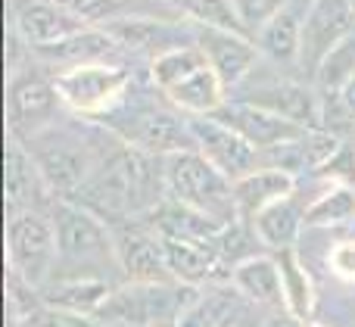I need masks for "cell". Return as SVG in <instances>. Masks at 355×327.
<instances>
[{"mask_svg": "<svg viewBox=\"0 0 355 327\" xmlns=\"http://www.w3.org/2000/svg\"><path fill=\"white\" fill-rule=\"evenodd\" d=\"M78 200L100 212L110 224L141 222L168 200L166 156L119 141L103 156Z\"/></svg>", "mask_w": 355, "mask_h": 327, "instance_id": "6da1fadb", "label": "cell"}, {"mask_svg": "<svg viewBox=\"0 0 355 327\" xmlns=\"http://www.w3.org/2000/svg\"><path fill=\"white\" fill-rule=\"evenodd\" d=\"M119 141L122 137L106 125L75 116V125L69 118H60L50 128H44L41 134L28 137L25 147L35 156L37 168L44 172L50 193L56 200H78V193L85 191V184L97 172L103 156Z\"/></svg>", "mask_w": 355, "mask_h": 327, "instance_id": "7a4b0ae2", "label": "cell"}, {"mask_svg": "<svg viewBox=\"0 0 355 327\" xmlns=\"http://www.w3.org/2000/svg\"><path fill=\"white\" fill-rule=\"evenodd\" d=\"M50 222L56 231V272L53 274H91L122 284V262H119L116 231L100 212L81 200H53Z\"/></svg>", "mask_w": 355, "mask_h": 327, "instance_id": "3957f363", "label": "cell"}, {"mask_svg": "<svg viewBox=\"0 0 355 327\" xmlns=\"http://www.w3.org/2000/svg\"><path fill=\"white\" fill-rule=\"evenodd\" d=\"M196 293L181 281H122L94 318L106 327H175Z\"/></svg>", "mask_w": 355, "mask_h": 327, "instance_id": "277c9868", "label": "cell"}, {"mask_svg": "<svg viewBox=\"0 0 355 327\" xmlns=\"http://www.w3.org/2000/svg\"><path fill=\"white\" fill-rule=\"evenodd\" d=\"M166 184L168 200L193 206L225 224L240 218L234 203V178H227L200 150H181L166 156Z\"/></svg>", "mask_w": 355, "mask_h": 327, "instance_id": "5b68a950", "label": "cell"}, {"mask_svg": "<svg viewBox=\"0 0 355 327\" xmlns=\"http://www.w3.org/2000/svg\"><path fill=\"white\" fill-rule=\"evenodd\" d=\"M62 100L53 72L37 60H22L6 75V125L12 141H28L62 118Z\"/></svg>", "mask_w": 355, "mask_h": 327, "instance_id": "8992f818", "label": "cell"}, {"mask_svg": "<svg viewBox=\"0 0 355 327\" xmlns=\"http://www.w3.org/2000/svg\"><path fill=\"white\" fill-rule=\"evenodd\" d=\"M53 81L69 116L91 118V122L110 118L135 87L125 62H85V66L53 72Z\"/></svg>", "mask_w": 355, "mask_h": 327, "instance_id": "52a82bcc", "label": "cell"}, {"mask_svg": "<svg viewBox=\"0 0 355 327\" xmlns=\"http://www.w3.org/2000/svg\"><path fill=\"white\" fill-rule=\"evenodd\" d=\"M231 97L275 109L306 128H321V112H324L321 94L309 87L306 81L293 78L290 69H281L268 60H259V66L234 87Z\"/></svg>", "mask_w": 355, "mask_h": 327, "instance_id": "ba28073f", "label": "cell"}, {"mask_svg": "<svg viewBox=\"0 0 355 327\" xmlns=\"http://www.w3.org/2000/svg\"><path fill=\"white\" fill-rule=\"evenodd\" d=\"M56 231L50 212L6 215V262L10 272L41 290L56 272Z\"/></svg>", "mask_w": 355, "mask_h": 327, "instance_id": "9c48e42d", "label": "cell"}, {"mask_svg": "<svg viewBox=\"0 0 355 327\" xmlns=\"http://www.w3.org/2000/svg\"><path fill=\"white\" fill-rule=\"evenodd\" d=\"M355 31V0H309L300 25V72L312 81L324 56Z\"/></svg>", "mask_w": 355, "mask_h": 327, "instance_id": "30bf717a", "label": "cell"}, {"mask_svg": "<svg viewBox=\"0 0 355 327\" xmlns=\"http://www.w3.org/2000/svg\"><path fill=\"white\" fill-rule=\"evenodd\" d=\"M190 134H193V150H200L209 162L221 168L227 178L252 172L262 166V150L252 147L240 131H234L218 116H187Z\"/></svg>", "mask_w": 355, "mask_h": 327, "instance_id": "8fae6325", "label": "cell"}, {"mask_svg": "<svg viewBox=\"0 0 355 327\" xmlns=\"http://www.w3.org/2000/svg\"><path fill=\"white\" fill-rule=\"evenodd\" d=\"M10 28L28 44V50H44L87 28L78 16L60 6L56 0H12Z\"/></svg>", "mask_w": 355, "mask_h": 327, "instance_id": "7c38bea8", "label": "cell"}, {"mask_svg": "<svg viewBox=\"0 0 355 327\" xmlns=\"http://www.w3.org/2000/svg\"><path fill=\"white\" fill-rule=\"evenodd\" d=\"M193 44L202 50L206 62L227 85V94H231L234 87L259 66V60H262L252 35H246V31L202 28V25H193Z\"/></svg>", "mask_w": 355, "mask_h": 327, "instance_id": "4fadbf2b", "label": "cell"}, {"mask_svg": "<svg viewBox=\"0 0 355 327\" xmlns=\"http://www.w3.org/2000/svg\"><path fill=\"white\" fill-rule=\"evenodd\" d=\"M103 28L116 37L119 47L128 56H144L147 62L156 60L159 53H166V50L178 47V44L193 41V31L159 16H131V12H122L112 22H106Z\"/></svg>", "mask_w": 355, "mask_h": 327, "instance_id": "5bb4252c", "label": "cell"}, {"mask_svg": "<svg viewBox=\"0 0 355 327\" xmlns=\"http://www.w3.org/2000/svg\"><path fill=\"white\" fill-rule=\"evenodd\" d=\"M212 116H218L221 122H227L234 131H240V134L259 150L281 147V143H290L300 134H306V125L293 122V118L281 116V112H275V109H265V106L246 103V100H234V97H227L225 106H221L218 112H212Z\"/></svg>", "mask_w": 355, "mask_h": 327, "instance_id": "9a60e30c", "label": "cell"}, {"mask_svg": "<svg viewBox=\"0 0 355 327\" xmlns=\"http://www.w3.org/2000/svg\"><path fill=\"white\" fill-rule=\"evenodd\" d=\"M116 247L125 281H175L166 259V240L150 222H125V228L116 231Z\"/></svg>", "mask_w": 355, "mask_h": 327, "instance_id": "2e32d148", "label": "cell"}, {"mask_svg": "<svg viewBox=\"0 0 355 327\" xmlns=\"http://www.w3.org/2000/svg\"><path fill=\"white\" fill-rule=\"evenodd\" d=\"M53 193L47 187V178L37 168L35 156L28 153L22 141L6 143V215L16 212H47L53 203Z\"/></svg>", "mask_w": 355, "mask_h": 327, "instance_id": "e0dca14e", "label": "cell"}, {"mask_svg": "<svg viewBox=\"0 0 355 327\" xmlns=\"http://www.w3.org/2000/svg\"><path fill=\"white\" fill-rule=\"evenodd\" d=\"M290 193H296V175L275 166H259L234 178V203H237V215L243 222H252L262 209H268L271 203L290 197Z\"/></svg>", "mask_w": 355, "mask_h": 327, "instance_id": "ac0fdd59", "label": "cell"}, {"mask_svg": "<svg viewBox=\"0 0 355 327\" xmlns=\"http://www.w3.org/2000/svg\"><path fill=\"white\" fill-rule=\"evenodd\" d=\"M147 222L153 224V231H159L168 240H200V243H218V237L227 228L225 222L193 209V206L178 203V200H166L159 209L150 212Z\"/></svg>", "mask_w": 355, "mask_h": 327, "instance_id": "d6986e66", "label": "cell"}, {"mask_svg": "<svg viewBox=\"0 0 355 327\" xmlns=\"http://www.w3.org/2000/svg\"><path fill=\"white\" fill-rule=\"evenodd\" d=\"M116 281L110 278H91V274H53L47 284L41 287V297L50 306H60L69 312H81V315H97V309L106 303Z\"/></svg>", "mask_w": 355, "mask_h": 327, "instance_id": "ffe728a7", "label": "cell"}, {"mask_svg": "<svg viewBox=\"0 0 355 327\" xmlns=\"http://www.w3.org/2000/svg\"><path fill=\"white\" fill-rule=\"evenodd\" d=\"M300 25H302V10L287 3L262 28L252 31V41H256L262 60L275 62L281 69H300Z\"/></svg>", "mask_w": 355, "mask_h": 327, "instance_id": "44dd1931", "label": "cell"}, {"mask_svg": "<svg viewBox=\"0 0 355 327\" xmlns=\"http://www.w3.org/2000/svg\"><path fill=\"white\" fill-rule=\"evenodd\" d=\"M162 97L184 116H212L225 106V100L231 94H227V85L218 78V72L212 66H202L184 81H178L175 87L162 91Z\"/></svg>", "mask_w": 355, "mask_h": 327, "instance_id": "7402d4cb", "label": "cell"}, {"mask_svg": "<svg viewBox=\"0 0 355 327\" xmlns=\"http://www.w3.org/2000/svg\"><path fill=\"white\" fill-rule=\"evenodd\" d=\"M231 287L246 299L250 306H262V309H275L281 306V265L271 256H250V259L237 262L231 268Z\"/></svg>", "mask_w": 355, "mask_h": 327, "instance_id": "603a6c76", "label": "cell"}, {"mask_svg": "<svg viewBox=\"0 0 355 327\" xmlns=\"http://www.w3.org/2000/svg\"><path fill=\"white\" fill-rule=\"evenodd\" d=\"M252 228L262 247L268 249H293L300 243V234L306 228V203H300L296 193L271 203L268 209H262L252 218Z\"/></svg>", "mask_w": 355, "mask_h": 327, "instance_id": "cb8c5ba5", "label": "cell"}, {"mask_svg": "<svg viewBox=\"0 0 355 327\" xmlns=\"http://www.w3.org/2000/svg\"><path fill=\"white\" fill-rule=\"evenodd\" d=\"M355 224V187L324 181L321 191L306 203L309 231H337Z\"/></svg>", "mask_w": 355, "mask_h": 327, "instance_id": "d4e9b609", "label": "cell"}, {"mask_svg": "<svg viewBox=\"0 0 355 327\" xmlns=\"http://www.w3.org/2000/svg\"><path fill=\"white\" fill-rule=\"evenodd\" d=\"M277 265H281V303L284 312L296 318V321H309L318 309V290H315V281L309 274V268L300 262V256L281 249L277 253Z\"/></svg>", "mask_w": 355, "mask_h": 327, "instance_id": "484cf974", "label": "cell"}, {"mask_svg": "<svg viewBox=\"0 0 355 327\" xmlns=\"http://www.w3.org/2000/svg\"><path fill=\"white\" fill-rule=\"evenodd\" d=\"M240 293L225 290V287H209L193 297V303L184 309V315L175 321V327H225L240 315Z\"/></svg>", "mask_w": 355, "mask_h": 327, "instance_id": "4316f807", "label": "cell"}, {"mask_svg": "<svg viewBox=\"0 0 355 327\" xmlns=\"http://www.w3.org/2000/svg\"><path fill=\"white\" fill-rule=\"evenodd\" d=\"M209 66L206 56H202V50L196 47L193 41L190 44H178V47L166 50V53H159L156 60L147 62V81L156 87V91H168V87H175L178 81H184L187 75H193L196 69Z\"/></svg>", "mask_w": 355, "mask_h": 327, "instance_id": "83f0119b", "label": "cell"}, {"mask_svg": "<svg viewBox=\"0 0 355 327\" xmlns=\"http://www.w3.org/2000/svg\"><path fill=\"white\" fill-rule=\"evenodd\" d=\"M352 78H355V31L324 56V62L312 75L315 91L321 94V103H334Z\"/></svg>", "mask_w": 355, "mask_h": 327, "instance_id": "f1b7e54d", "label": "cell"}, {"mask_svg": "<svg viewBox=\"0 0 355 327\" xmlns=\"http://www.w3.org/2000/svg\"><path fill=\"white\" fill-rule=\"evenodd\" d=\"M168 10H175L178 19H187L190 25L202 28H227V31H246L240 22V12L234 0H162Z\"/></svg>", "mask_w": 355, "mask_h": 327, "instance_id": "f546056e", "label": "cell"}, {"mask_svg": "<svg viewBox=\"0 0 355 327\" xmlns=\"http://www.w3.org/2000/svg\"><path fill=\"white\" fill-rule=\"evenodd\" d=\"M10 327H106L94 315H81V312H69L60 306H50L41 297V303L22 318V321H10Z\"/></svg>", "mask_w": 355, "mask_h": 327, "instance_id": "4dcf8cb0", "label": "cell"}, {"mask_svg": "<svg viewBox=\"0 0 355 327\" xmlns=\"http://www.w3.org/2000/svg\"><path fill=\"white\" fill-rule=\"evenodd\" d=\"M60 6H66L72 16H78L87 25H106L116 16L125 12V0H56Z\"/></svg>", "mask_w": 355, "mask_h": 327, "instance_id": "1f68e13d", "label": "cell"}, {"mask_svg": "<svg viewBox=\"0 0 355 327\" xmlns=\"http://www.w3.org/2000/svg\"><path fill=\"white\" fill-rule=\"evenodd\" d=\"M237 3V12H240V22H243L246 35H252L256 28H262L271 16L284 10L290 0H234Z\"/></svg>", "mask_w": 355, "mask_h": 327, "instance_id": "d6a6232c", "label": "cell"}, {"mask_svg": "<svg viewBox=\"0 0 355 327\" xmlns=\"http://www.w3.org/2000/svg\"><path fill=\"white\" fill-rule=\"evenodd\" d=\"M327 265H331L334 278L355 287V237L352 240H340L337 247L327 253Z\"/></svg>", "mask_w": 355, "mask_h": 327, "instance_id": "836d02e7", "label": "cell"}, {"mask_svg": "<svg viewBox=\"0 0 355 327\" xmlns=\"http://www.w3.org/2000/svg\"><path fill=\"white\" fill-rule=\"evenodd\" d=\"M302 321H296L290 312H284V315H275V309H268L265 315H252L250 318V306L246 309H240V315L234 318V327H300Z\"/></svg>", "mask_w": 355, "mask_h": 327, "instance_id": "e575fe53", "label": "cell"}, {"mask_svg": "<svg viewBox=\"0 0 355 327\" xmlns=\"http://www.w3.org/2000/svg\"><path fill=\"white\" fill-rule=\"evenodd\" d=\"M334 106H340V109H343V116L355 122V78L349 81V85H346V91L340 94L337 100H334Z\"/></svg>", "mask_w": 355, "mask_h": 327, "instance_id": "d590c367", "label": "cell"}, {"mask_svg": "<svg viewBox=\"0 0 355 327\" xmlns=\"http://www.w3.org/2000/svg\"><path fill=\"white\" fill-rule=\"evenodd\" d=\"M300 327H327V324H321V321H315V318H309V321H302Z\"/></svg>", "mask_w": 355, "mask_h": 327, "instance_id": "8d00e7d4", "label": "cell"}, {"mask_svg": "<svg viewBox=\"0 0 355 327\" xmlns=\"http://www.w3.org/2000/svg\"><path fill=\"white\" fill-rule=\"evenodd\" d=\"M225 327H234V321H231V324H225Z\"/></svg>", "mask_w": 355, "mask_h": 327, "instance_id": "74e56055", "label": "cell"}, {"mask_svg": "<svg viewBox=\"0 0 355 327\" xmlns=\"http://www.w3.org/2000/svg\"><path fill=\"white\" fill-rule=\"evenodd\" d=\"M125 3H128V0H125Z\"/></svg>", "mask_w": 355, "mask_h": 327, "instance_id": "f35d334b", "label": "cell"}]
</instances>
